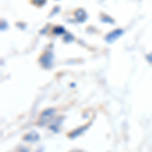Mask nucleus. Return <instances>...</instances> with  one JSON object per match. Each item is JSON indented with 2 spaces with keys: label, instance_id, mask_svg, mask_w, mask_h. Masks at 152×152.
<instances>
[{
  "label": "nucleus",
  "instance_id": "4",
  "mask_svg": "<svg viewBox=\"0 0 152 152\" xmlns=\"http://www.w3.org/2000/svg\"><path fill=\"white\" fill-rule=\"evenodd\" d=\"M89 126H90V125L88 124V125H86V126H82V127H80V128L74 130V131H72L71 133H69L68 137L71 138V139H74V138H76V137L80 136V135H81L82 133H84V132L86 131L88 128H89Z\"/></svg>",
  "mask_w": 152,
  "mask_h": 152
},
{
  "label": "nucleus",
  "instance_id": "6",
  "mask_svg": "<svg viewBox=\"0 0 152 152\" xmlns=\"http://www.w3.org/2000/svg\"><path fill=\"white\" fill-rule=\"evenodd\" d=\"M39 139H40V135L38 133H36V132H31V133L26 134V136H23V140L26 141V142H37L39 141Z\"/></svg>",
  "mask_w": 152,
  "mask_h": 152
},
{
  "label": "nucleus",
  "instance_id": "9",
  "mask_svg": "<svg viewBox=\"0 0 152 152\" xmlns=\"http://www.w3.org/2000/svg\"><path fill=\"white\" fill-rule=\"evenodd\" d=\"M63 40H64V42H66V43H71V42L74 40V37L71 35V34H65Z\"/></svg>",
  "mask_w": 152,
  "mask_h": 152
},
{
  "label": "nucleus",
  "instance_id": "8",
  "mask_svg": "<svg viewBox=\"0 0 152 152\" xmlns=\"http://www.w3.org/2000/svg\"><path fill=\"white\" fill-rule=\"evenodd\" d=\"M102 21H104V23H115V20L113 19L112 18H110V16L107 15H104V14H102Z\"/></svg>",
  "mask_w": 152,
  "mask_h": 152
},
{
  "label": "nucleus",
  "instance_id": "7",
  "mask_svg": "<svg viewBox=\"0 0 152 152\" xmlns=\"http://www.w3.org/2000/svg\"><path fill=\"white\" fill-rule=\"evenodd\" d=\"M53 33L55 34V35H57V36H61V35H64V34H66V31H65L64 26H55V28H53Z\"/></svg>",
  "mask_w": 152,
  "mask_h": 152
},
{
  "label": "nucleus",
  "instance_id": "1",
  "mask_svg": "<svg viewBox=\"0 0 152 152\" xmlns=\"http://www.w3.org/2000/svg\"><path fill=\"white\" fill-rule=\"evenodd\" d=\"M55 114H56L55 109H47L46 111H44L42 113L39 124H40L41 126H43V125H45V124H48L49 122H51L54 119Z\"/></svg>",
  "mask_w": 152,
  "mask_h": 152
},
{
  "label": "nucleus",
  "instance_id": "5",
  "mask_svg": "<svg viewBox=\"0 0 152 152\" xmlns=\"http://www.w3.org/2000/svg\"><path fill=\"white\" fill-rule=\"evenodd\" d=\"M74 15H75L76 19H77L79 23H83V21H85L87 18V13L85 12L84 9H82V8L77 9V10L75 11Z\"/></svg>",
  "mask_w": 152,
  "mask_h": 152
},
{
  "label": "nucleus",
  "instance_id": "10",
  "mask_svg": "<svg viewBox=\"0 0 152 152\" xmlns=\"http://www.w3.org/2000/svg\"><path fill=\"white\" fill-rule=\"evenodd\" d=\"M31 2H33L35 5H38V6H43L44 4H46V2H47V0H31Z\"/></svg>",
  "mask_w": 152,
  "mask_h": 152
},
{
  "label": "nucleus",
  "instance_id": "2",
  "mask_svg": "<svg viewBox=\"0 0 152 152\" xmlns=\"http://www.w3.org/2000/svg\"><path fill=\"white\" fill-rule=\"evenodd\" d=\"M53 58H54V56H53V53L51 52V51H47V52H45L40 57L41 65L43 66L44 68H47V69L51 68L53 65Z\"/></svg>",
  "mask_w": 152,
  "mask_h": 152
},
{
  "label": "nucleus",
  "instance_id": "3",
  "mask_svg": "<svg viewBox=\"0 0 152 152\" xmlns=\"http://www.w3.org/2000/svg\"><path fill=\"white\" fill-rule=\"evenodd\" d=\"M124 34V29L122 28H116L114 31H112L111 33H109L107 36H105V42L107 43H114L115 41L118 40L121 36H123Z\"/></svg>",
  "mask_w": 152,
  "mask_h": 152
},
{
  "label": "nucleus",
  "instance_id": "11",
  "mask_svg": "<svg viewBox=\"0 0 152 152\" xmlns=\"http://www.w3.org/2000/svg\"><path fill=\"white\" fill-rule=\"evenodd\" d=\"M146 59H147V61H148L149 63H152V53L148 54V55L146 56Z\"/></svg>",
  "mask_w": 152,
  "mask_h": 152
}]
</instances>
